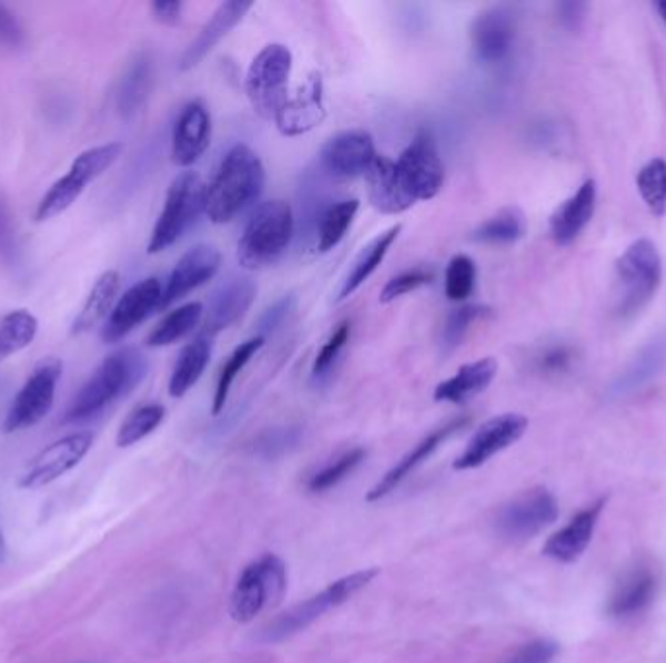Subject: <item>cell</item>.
<instances>
[{"label":"cell","mask_w":666,"mask_h":663,"mask_svg":"<svg viewBox=\"0 0 666 663\" xmlns=\"http://www.w3.org/2000/svg\"><path fill=\"white\" fill-rule=\"evenodd\" d=\"M351 337V325L347 322H343L332 337L325 340L324 347L320 348L314 366H312V376L314 378H322L327 371L332 370L333 364L342 355L343 348L350 343Z\"/></svg>","instance_id":"cell-46"},{"label":"cell","mask_w":666,"mask_h":663,"mask_svg":"<svg viewBox=\"0 0 666 663\" xmlns=\"http://www.w3.org/2000/svg\"><path fill=\"white\" fill-rule=\"evenodd\" d=\"M365 458L366 450H363V448H353V450L345 451L335 461L327 463L324 469H320L317 473L312 475V479L309 481V489L312 492H325V490L333 489L345 477H350L365 461Z\"/></svg>","instance_id":"cell-43"},{"label":"cell","mask_w":666,"mask_h":663,"mask_svg":"<svg viewBox=\"0 0 666 663\" xmlns=\"http://www.w3.org/2000/svg\"><path fill=\"white\" fill-rule=\"evenodd\" d=\"M121 152H123L121 143L100 144L94 149H88L72 160L69 174L88 185V183L95 182L100 175L105 174L120 160Z\"/></svg>","instance_id":"cell-40"},{"label":"cell","mask_w":666,"mask_h":663,"mask_svg":"<svg viewBox=\"0 0 666 663\" xmlns=\"http://www.w3.org/2000/svg\"><path fill=\"white\" fill-rule=\"evenodd\" d=\"M666 364V337L650 340L649 345L639 350L632 363L627 364L626 370L619 374L618 379L612 384L610 394L614 397H626L634 394L643 386H647L650 379L663 370Z\"/></svg>","instance_id":"cell-29"},{"label":"cell","mask_w":666,"mask_h":663,"mask_svg":"<svg viewBox=\"0 0 666 663\" xmlns=\"http://www.w3.org/2000/svg\"><path fill=\"white\" fill-rule=\"evenodd\" d=\"M490 309L484 306H462V308L454 309L451 316L446 317V324L443 327V343L444 350H454V348L461 345L464 337L468 335L470 327L476 324L477 319L487 316Z\"/></svg>","instance_id":"cell-44"},{"label":"cell","mask_w":666,"mask_h":663,"mask_svg":"<svg viewBox=\"0 0 666 663\" xmlns=\"http://www.w3.org/2000/svg\"><path fill=\"white\" fill-rule=\"evenodd\" d=\"M92 443L94 436L90 432H74L49 443L48 448L33 456L32 461L26 466L18 484L22 489L48 487L79 466L80 461L87 458Z\"/></svg>","instance_id":"cell-12"},{"label":"cell","mask_w":666,"mask_h":663,"mask_svg":"<svg viewBox=\"0 0 666 663\" xmlns=\"http://www.w3.org/2000/svg\"><path fill=\"white\" fill-rule=\"evenodd\" d=\"M221 252L214 245H193L190 252L182 255V259L175 263L174 269L168 277L160 309L172 306L178 300L185 298L188 294L198 290L199 286L205 285L221 269Z\"/></svg>","instance_id":"cell-17"},{"label":"cell","mask_w":666,"mask_h":663,"mask_svg":"<svg viewBox=\"0 0 666 663\" xmlns=\"http://www.w3.org/2000/svg\"><path fill=\"white\" fill-rule=\"evenodd\" d=\"M637 190L643 203L655 216L666 213V162L653 159L637 174Z\"/></svg>","instance_id":"cell-41"},{"label":"cell","mask_w":666,"mask_h":663,"mask_svg":"<svg viewBox=\"0 0 666 663\" xmlns=\"http://www.w3.org/2000/svg\"><path fill=\"white\" fill-rule=\"evenodd\" d=\"M265 337L258 335L252 339L244 340L240 347L234 348V353L229 356V360L222 366L221 376L216 381L213 397V415H221L224 411V405L229 401L234 379L239 378L240 371L246 368V364L254 358L255 353L263 347Z\"/></svg>","instance_id":"cell-37"},{"label":"cell","mask_w":666,"mask_h":663,"mask_svg":"<svg viewBox=\"0 0 666 663\" xmlns=\"http://www.w3.org/2000/svg\"><path fill=\"white\" fill-rule=\"evenodd\" d=\"M476 261L468 255H454L444 271V294L451 302L468 300L476 290Z\"/></svg>","instance_id":"cell-42"},{"label":"cell","mask_w":666,"mask_h":663,"mask_svg":"<svg viewBox=\"0 0 666 663\" xmlns=\"http://www.w3.org/2000/svg\"><path fill=\"white\" fill-rule=\"evenodd\" d=\"M373 136L366 131H343L322 146L320 164L337 180H353L366 175L376 160Z\"/></svg>","instance_id":"cell-15"},{"label":"cell","mask_w":666,"mask_h":663,"mask_svg":"<svg viewBox=\"0 0 666 663\" xmlns=\"http://www.w3.org/2000/svg\"><path fill=\"white\" fill-rule=\"evenodd\" d=\"M604 506H606V498H598L596 502L575 513L567 526L555 531L554 536L547 539L542 553L546 554L547 559L562 564L577 561L581 554L587 551L588 543L595 536L596 523L601 520Z\"/></svg>","instance_id":"cell-21"},{"label":"cell","mask_w":666,"mask_h":663,"mask_svg":"<svg viewBox=\"0 0 666 663\" xmlns=\"http://www.w3.org/2000/svg\"><path fill=\"white\" fill-rule=\"evenodd\" d=\"M164 417H167V409L160 404H147L137 407L135 411L131 412L128 419L121 422L118 438H115L118 448H131V446L141 442L162 425Z\"/></svg>","instance_id":"cell-39"},{"label":"cell","mask_w":666,"mask_h":663,"mask_svg":"<svg viewBox=\"0 0 666 663\" xmlns=\"http://www.w3.org/2000/svg\"><path fill=\"white\" fill-rule=\"evenodd\" d=\"M559 516L554 494L544 487L524 490L501 508L495 518V529L507 541H526L552 526Z\"/></svg>","instance_id":"cell-11"},{"label":"cell","mask_w":666,"mask_h":663,"mask_svg":"<svg viewBox=\"0 0 666 663\" xmlns=\"http://www.w3.org/2000/svg\"><path fill=\"white\" fill-rule=\"evenodd\" d=\"M206 185L195 172H182L168 187L167 201L159 221L152 228L147 252L151 255L167 252L205 213Z\"/></svg>","instance_id":"cell-5"},{"label":"cell","mask_w":666,"mask_h":663,"mask_svg":"<svg viewBox=\"0 0 666 663\" xmlns=\"http://www.w3.org/2000/svg\"><path fill=\"white\" fill-rule=\"evenodd\" d=\"M151 10L160 24L175 26L182 20L183 2L182 0H159V2H152Z\"/></svg>","instance_id":"cell-52"},{"label":"cell","mask_w":666,"mask_h":663,"mask_svg":"<svg viewBox=\"0 0 666 663\" xmlns=\"http://www.w3.org/2000/svg\"><path fill=\"white\" fill-rule=\"evenodd\" d=\"M289 584L286 564L278 554H263L242 570L231 595V615L236 623H250L278 605Z\"/></svg>","instance_id":"cell-7"},{"label":"cell","mask_w":666,"mask_h":663,"mask_svg":"<svg viewBox=\"0 0 666 663\" xmlns=\"http://www.w3.org/2000/svg\"><path fill=\"white\" fill-rule=\"evenodd\" d=\"M402 232V226L396 224L392 228L382 232L379 236L374 237L373 242L363 247V252L359 253L357 259L351 267L350 275L343 283L342 294H340V300L350 298L351 294L357 293L361 286L365 285L369 278L373 277L374 271L379 269L382 265L384 257L389 255L390 247L396 244L397 236Z\"/></svg>","instance_id":"cell-32"},{"label":"cell","mask_w":666,"mask_h":663,"mask_svg":"<svg viewBox=\"0 0 666 663\" xmlns=\"http://www.w3.org/2000/svg\"><path fill=\"white\" fill-rule=\"evenodd\" d=\"M435 280V271L428 269V267H413V269L404 271L394 278H390L386 286L382 288L381 302L382 304H390V302L402 298L405 294L415 293L423 286L431 285Z\"/></svg>","instance_id":"cell-45"},{"label":"cell","mask_w":666,"mask_h":663,"mask_svg":"<svg viewBox=\"0 0 666 663\" xmlns=\"http://www.w3.org/2000/svg\"><path fill=\"white\" fill-rule=\"evenodd\" d=\"M294 237L293 208L281 198L255 206L239 239L240 267L260 271L275 265Z\"/></svg>","instance_id":"cell-3"},{"label":"cell","mask_w":666,"mask_h":663,"mask_svg":"<svg viewBox=\"0 0 666 663\" xmlns=\"http://www.w3.org/2000/svg\"><path fill=\"white\" fill-rule=\"evenodd\" d=\"M265 187L262 160L246 144H234L206 185L205 214L213 224H226L248 211Z\"/></svg>","instance_id":"cell-1"},{"label":"cell","mask_w":666,"mask_h":663,"mask_svg":"<svg viewBox=\"0 0 666 663\" xmlns=\"http://www.w3.org/2000/svg\"><path fill=\"white\" fill-rule=\"evenodd\" d=\"M120 286L121 277L118 271H105L98 277L80 308L79 316L74 317V322H72V335L92 332L95 325L102 324L103 319L110 317L111 309L118 300Z\"/></svg>","instance_id":"cell-28"},{"label":"cell","mask_w":666,"mask_h":663,"mask_svg":"<svg viewBox=\"0 0 666 663\" xmlns=\"http://www.w3.org/2000/svg\"><path fill=\"white\" fill-rule=\"evenodd\" d=\"M258 294L254 280L248 277H229L209 298L203 337H214L222 329L236 324L252 308Z\"/></svg>","instance_id":"cell-19"},{"label":"cell","mask_w":666,"mask_h":663,"mask_svg":"<svg viewBox=\"0 0 666 663\" xmlns=\"http://www.w3.org/2000/svg\"><path fill=\"white\" fill-rule=\"evenodd\" d=\"M526 232V218L523 211H518L515 206L503 208L497 214H493L492 218L474 230L472 239L476 244L485 245H508L515 244Z\"/></svg>","instance_id":"cell-36"},{"label":"cell","mask_w":666,"mask_h":663,"mask_svg":"<svg viewBox=\"0 0 666 663\" xmlns=\"http://www.w3.org/2000/svg\"><path fill=\"white\" fill-rule=\"evenodd\" d=\"M211 144V113L199 100L188 103L175 119L172 131V162L190 167L198 162Z\"/></svg>","instance_id":"cell-20"},{"label":"cell","mask_w":666,"mask_h":663,"mask_svg":"<svg viewBox=\"0 0 666 663\" xmlns=\"http://www.w3.org/2000/svg\"><path fill=\"white\" fill-rule=\"evenodd\" d=\"M557 652H559V646L554 640H532L528 644L518 647L505 663H549Z\"/></svg>","instance_id":"cell-47"},{"label":"cell","mask_w":666,"mask_h":663,"mask_svg":"<svg viewBox=\"0 0 666 663\" xmlns=\"http://www.w3.org/2000/svg\"><path fill=\"white\" fill-rule=\"evenodd\" d=\"M658 14L663 18V22L666 24V0H660L657 4Z\"/></svg>","instance_id":"cell-55"},{"label":"cell","mask_w":666,"mask_h":663,"mask_svg":"<svg viewBox=\"0 0 666 663\" xmlns=\"http://www.w3.org/2000/svg\"><path fill=\"white\" fill-rule=\"evenodd\" d=\"M324 119V80L320 72H312L293 95L289 94L273 123L283 136H302L322 125Z\"/></svg>","instance_id":"cell-16"},{"label":"cell","mask_w":666,"mask_h":663,"mask_svg":"<svg viewBox=\"0 0 666 663\" xmlns=\"http://www.w3.org/2000/svg\"><path fill=\"white\" fill-rule=\"evenodd\" d=\"M17 232L12 224V214H10L7 201L0 195V261L4 265H12V263H17Z\"/></svg>","instance_id":"cell-48"},{"label":"cell","mask_w":666,"mask_h":663,"mask_svg":"<svg viewBox=\"0 0 666 663\" xmlns=\"http://www.w3.org/2000/svg\"><path fill=\"white\" fill-rule=\"evenodd\" d=\"M497 370H500V364L493 356H485L476 363L464 364L454 376L444 379L435 387L433 399L436 404H466L492 386Z\"/></svg>","instance_id":"cell-24"},{"label":"cell","mask_w":666,"mask_h":663,"mask_svg":"<svg viewBox=\"0 0 666 663\" xmlns=\"http://www.w3.org/2000/svg\"><path fill=\"white\" fill-rule=\"evenodd\" d=\"M293 72V53L281 43H271L254 57L246 74V95L252 110L275 121L289 100V79Z\"/></svg>","instance_id":"cell-8"},{"label":"cell","mask_w":666,"mask_h":663,"mask_svg":"<svg viewBox=\"0 0 666 663\" xmlns=\"http://www.w3.org/2000/svg\"><path fill=\"white\" fill-rule=\"evenodd\" d=\"M63 376V363L57 358H48L36 366L32 376L26 379L17 397L10 404L9 412L2 422L7 435L22 432L40 425L48 417L56 404L57 386Z\"/></svg>","instance_id":"cell-9"},{"label":"cell","mask_w":666,"mask_h":663,"mask_svg":"<svg viewBox=\"0 0 666 663\" xmlns=\"http://www.w3.org/2000/svg\"><path fill=\"white\" fill-rule=\"evenodd\" d=\"M162 283L157 277L143 278L141 283L131 286L128 293L115 302L110 317L102 327V340L108 345L120 343L129 333L143 324L154 309H160L162 302Z\"/></svg>","instance_id":"cell-14"},{"label":"cell","mask_w":666,"mask_h":663,"mask_svg":"<svg viewBox=\"0 0 666 663\" xmlns=\"http://www.w3.org/2000/svg\"><path fill=\"white\" fill-rule=\"evenodd\" d=\"M252 9H254V2H239V0L222 2L211 20L203 26L198 38L191 41L190 48L185 49V53L180 59V71L195 69L216 48V43L222 38H226L232 28L242 22V18L246 17Z\"/></svg>","instance_id":"cell-23"},{"label":"cell","mask_w":666,"mask_h":663,"mask_svg":"<svg viewBox=\"0 0 666 663\" xmlns=\"http://www.w3.org/2000/svg\"><path fill=\"white\" fill-rule=\"evenodd\" d=\"M203 304L201 302H190L183 304L168 316L162 317L160 322L147 337V345L152 348L170 347L183 337H188L203 319Z\"/></svg>","instance_id":"cell-34"},{"label":"cell","mask_w":666,"mask_h":663,"mask_svg":"<svg viewBox=\"0 0 666 663\" xmlns=\"http://www.w3.org/2000/svg\"><path fill=\"white\" fill-rule=\"evenodd\" d=\"M376 577H379V570L365 569L335 580L322 592L312 595L310 600L302 601L299 605L285 611L283 615L273 619L262 631L263 642L275 644V642H283V640L299 634L314 621H317L320 616L325 615L327 611L340 608L345 601H350L355 593L365 590L366 585L371 584Z\"/></svg>","instance_id":"cell-6"},{"label":"cell","mask_w":666,"mask_h":663,"mask_svg":"<svg viewBox=\"0 0 666 663\" xmlns=\"http://www.w3.org/2000/svg\"><path fill=\"white\" fill-rule=\"evenodd\" d=\"M596 208V182L587 180L572 197L555 208L549 221V232L557 245H569L579 237L593 221Z\"/></svg>","instance_id":"cell-25"},{"label":"cell","mask_w":666,"mask_h":663,"mask_svg":"<svg viewBox=\"0 0 666 663\" xmlns=\"http://www.w3.org/2000/svg\"><path fill=\"white\" fill-rule=\"evenodd\" d=\"M149 371V363L137 348L123 347L103 358L94 374L72 397L64 412L63 425L87 422L102 415L108 407L118 404L135 389Z\"/></svg>","instance_id":"cell-2"},{"label":"cell","mask_w":666,"mask_h":663,"mask_svg":"<svg viewBox=\"0 0 666 663\" xmlns=\"http://www.w3.org/2000/svg\"><path fill=\"white\" fill-rule=\"evenodd\" d=\"M657 577L647 569H637L622 578L608 601V615L616 619L639 615L649 608L657 593Z\"/></svg>","instance_id":"cell-27"},{"label":"cell","mask_w":666,"mask_h":663,"mask_svg":"<svg viewBox=\"0 0 666 663\" xmlns=\"http://www.w3.org/2000/svg\"><path fill=\"white\" fill-rule=\"evenodd\" d=\"M211 355H213V343L209 337L201 335L198 339L191 340L190 345L183 348L178 356V363H175L172 376H170V384H168V394L172 395L174 399H180L188 394L203 376Z\"/></svg>","instance_id":"cell-31"},{"label":"cell","mask_w":666,"mask_h":663,"mask_svg":"<svg viewBox=\"0 0 666 663\" xmlns=\"http://www.w3.org/2000/svg\"><path fill=\"white\" fill-rule=\"evenodd\" d=\"M470 35H472V48L482 63H505L515 48V14L505 7L484 10L472 22Z\"/></svg>","instance_id":"cell-18"},{"label":"cell","mask_w":666,"mask_h":663,"mask_svg":"<svg viewBox=\"0 0 666 663\" xmlns=\"http://www.w3.org/2000/svg\"><path fill=\"white\" fill-rule=\"evenodd\" d=\"M466 425H468V419H466V417H461V419L451 420V422H446L444 427L436 428L435 432L425 436L412 451H407L404 458L400 459L396 466L390 469L389 473L382 477L381 481L374 484L373 489L369 490L366 502H381L382 498L392 494V492H394V490H396L397 487H400V484H402V482H404L405 479L421 466V463H425V461L435 453L436 448H438L441 443L446 442L454 432H458V430H462Z\"/></svg>","instance_id":"cell-22"},{"label":"cell","mask_w":666,"mask_h":663,"mask_svg":"<svg viewBox=\"0 0 666 663\" xmlns=\"http://www.w3.org/2000/svg\"><path fill=\"white\" fill-rule=\"evenodd\" d=\"M573 363V350L565 345H555L549 347L538 356V368L547 374H557L565 371Z\"/></svg>","instance_id":"cell-50"},{"label":"cell","mask_w":666,"mask_h":663,"mask_svg":"<svg viewBox=\"0 0 666 663\" xmlns=\"http://www.w3.org/2000/svg\"><path fill=\"white\" fill-rule=\"evenodd\" d=\"M663 278V261L650 239H637L616 261V312L619 317L639 314L658 290Z\"/></svg>","instance_id":"cell-4"},{"label":"cell","mask_w":666,"mask_h":663,"mask_svg":"<svg viewBox=\"0 0 666 663\" xmlns=\"http://www.w3.org/2000/svg\"><path fill=\"white\" fill-rule=\"evenodd\" d=\"M152 61L147 53L137 55L121 76L115 92V108L121 118H133L143 108L147 95L151 92Z\"/></svg>","instance_id":"cell-30"},{"label":"cell","mask_w":666,"mask_h":663,"mask_svg":"<svg viewBox=\"0 0 666 663\" xmlns=\"http://www.w3.org/2000/svg\"><path fill=\"white\" fill-rule=\"evenodd\" d=\"M369 185V201L382 214H402L410 211L413 201L397 175L396 160L376 156L373 166L365 175Z\"/></svg>","instance_id":"cell-26"},{"label":"cell","mask_w":666,"mask_h":663,"mask_svg":"<svg viewBox=\"0 0 666 663\" xmlns=\"http://www.w3.org/2000/svg\"><path fill=\"white\" fill-rule=\"evenodd\" d=\"M400 182L407 195L417 201L435 198L444 185V164L435 136L421 131L396 160Z\"/></svg>","instance_id":"cell-10"},{"label":"cell","mask_w":666,"mask_h":663,"mask_svg":"<svg viewBox=\"0 0 666 663\" xmlns=\"http://www.w3.org/2000/svg\"><path fill=\"white\" fill-rule=\"evenodd\" d=\"M84 191H87V185L67 172L41 197L38 208H36V222H48L67 213L82 197Z\"/></svg>","instance_id":"cell-38"},{"label":"cell","mask_w":666,"mask_h":663,"mask_svg":"<svg viewBox=\"0 0 666 663\" xmlns=\"http://www.w3.org/2000/svg\"><path fill=\"white\" fill-rule=\"evenodd\" d=\"M359 213V198H345L325 206L316 224V247L320 253L332 252L347 236V230Z\"/></svg>","instance_id":"cell-33"},{"label":"cell","mask_w":666,"mask_h":663,"mask_svg":"<svg viewBox=\"0 0 666 663\" xmlns=\"http://www.w3.org/2000/svg\"><path fill=\"white\" fill-rule=\"evenodd\" d=\"M4 557H7V541H4V533L0 529V562L4 561Z\"/></svg>","instance_id":"cell-54"},{"label":"cell","mask_w":666,"mask_h":663,"mask_svg":"<svg viewBox=\"0 0 666 663\" xmlns=\"http://www.w3.org/2000/svg\"><path fill=\"white\" fill-rule=\"evenodd\" d=\"M40 322L28 309H14L0 319V363L32 345Z\"/></svg>","instance_id":"cell-35"},{"label":"cell","mask_w":666,"mask_h":663,"mask_svg":"<svg viewBox=\"0 0 666 663\" xmlns=\"http://www.w3.org/2000/svg\"><path fill=\"white\" fill-rule=\"evenodd\" d=\"M294 308V298L293 296H285L283 300H279L275 306H271L265 314H263L262 319H260V332H273V329H278L279 325L285 322V317L289 316V312Z\"/></svg>","instance_id":"cell-51"},{"label":"cell","mask_w":666,"mask_h":663,"mask_svg":"<svg viewBox=\"0 0 666 663\" xmlns=\"http://www.w3.org/2000/svg\"><path fill=\"white\" fill-rule=\"evenodd\" d=\"M526 428H528V419L518 412H505L485 420L484 425L477 428L476 435L472 436V440L461 456L454 459V471H470L485 466L497 453L518 442Z\"/></svg>","instance_id":"cell-13"},{"label":"cell","mask_w":666,"mask_h":663,"mask_svg":"<svg viewBox=\"0 0 666 663\" xmlns=\"http://www.w3.org/2000/svg\"><path fill=\"white\" fill-rule=\"evenodd\" d=\"M24 43V26L7 4L0 2V48L20 49Z\"/></svg>","instance_id":"cell-49"},{"label":"cell","mask_w":666,"mask_h":663,"mask_svg":"<svg viewBox=\"0 0 666 663\" xmlns=\"http://www.w3.org/2000/svg\"><path fill=\"white\" fill-rule=\"evenodd\" d=\"M583 12H585V4L579 2H565L559 7V20L562 24L567 28H577L581 20H583Z\"/></svg>","instance_id":"cell-53"}]
</instances>
